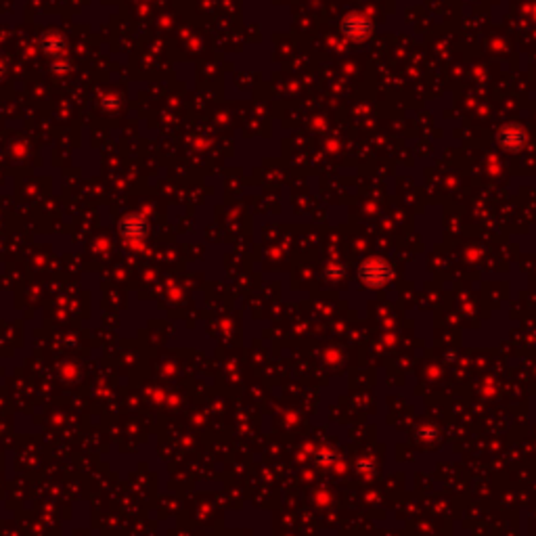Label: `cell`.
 Listing matches in <instances>:
<instances>
[{"mask_svg":"<svg viewBox=\"0 0 536 536\" xmlns=\"http://www.w3.org/2000/svg\"><path fill=\"white\" fill-rule=\"evenodd\" d=\"M342 34L352 42H358V44L367 42L373 34V21L361 10H350L342 19Z\"/></svg>","mask_w":536,"mask_h":536,"instance_id":"obj_1","label":"cell"},{"mask_svg":"<svg viewBox=\"0 0 536 536\" xmlns=\"http://www.w3.org/2000/svg\"><path fill=\"white\" fill-rule=\"evenodd\" d=\"M530 140V134L528 130L518 124V122H509L505 124L501 130H499V136H497V143L501 145V149H505L507 153H520Z\"/></svg>","mask_w":536,"mask_h":536,"instance_id":"obj_2","label":"cell"},{"mask_svg":"<svg viewBox=\"0 0 536 536\" xmlns=\"http://www.w3.org/2000/svg\"><path fill=\"white\" fill-rule=\"evenodd\" d=\"M119 233H122V237L128 241V243H132V245H138L145 237H147V222H145V218L143 216H126L124 220H122V224H119Z\"/></svg>","mask_w":536,"mask_h":536,"instance_id":"obj_3","label":"cell"}]
</instances>
